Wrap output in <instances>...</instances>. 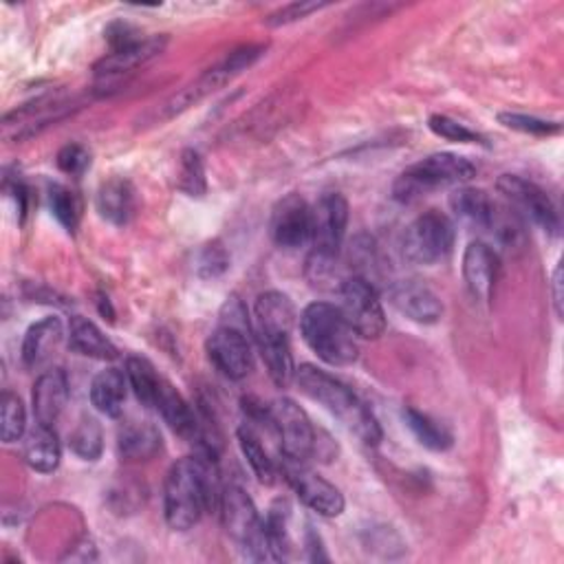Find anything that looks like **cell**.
<instances>
[{
    "instance_id": "6da1fadb",
    "label": "cell",
    "mask_w": 564,
    "mask_h": 564,
    "mask_svg": "<svg viewBox=\"0 0 564 564\" xmlns=\"http://www.w3.org/2000/svg\"><path fill=\"white\" fill-rule=\"evenodd\" d=\"M220 479L216 459L199 455L177 461L166 477L164 485V514L175 531L192 529L205 512L218 509Z\"/></svg>"
},
{
    "instance_id": "7a4b0ae2",
    "label": "cell",
    "mask_w": 564,
    "mask_h": 564,
    "mask_svg": "<svg viewBox=\"0 0 564 564\" xmlns=\"http://www.w3.org/2000/svg\"><path fill=\"white\" fill-rule=\"evenodd\" d=\"M309 399L324 406L333 417L340 419L362 443L377 445L382 441V428L371 408L337 377L328 375L326 371L302 364L296 369L293 380Z\"/></svg>"
},
{
    "instance_id": "3957f363",
    "label": "cell",
    "mask_w": 564,
    "mask_h": 564,
    "mask_svg": "<svg viewBox=\"0 0 564 564\" xmlns=\"http://www.w3.org/2000/svg\"><path fill=\"white\" fill-rule=\"evenodd\" d=\"M300 331L307 347L328 367H351L358 362V335L340 307L311 302L300 315Z\"/></svg>"
},
{
    "instance_id": "277c9868",
    "label": "cell",
    "mask_w": 564,
    "mask_h": 564,
    "mask_svg": "<svg viewBox=\"0 0 564 564\" xmlns=\"http://www.w3.org/2000/svg\"><path fill=\"white\" fill-rule=\"evenodd\" d=\"M220 520L228 536L237 542L239 551L256 562L274 560L267 531H265V520L261 518L254 501L250 494L239 488V485H225L220 492V503H218Z\"/></svg>"
},
{
    "instance_id": "5b68a950",
    "label": "cell",
    "mask_w": 564,
    "mask_h": 564,
    "mask_svg": "<svg viewBox=\"0 0 564 564\" xmlns=\"http://www.w3.org/2000/svg\"><path fill=\"white\" fill-rule=\"evenodd\" d=\"M475 175H477V166L466 157H459L453 153H436L406 168L397 177L393 185V194L397 201L410 203L432 190L447 188V185H461L470 181Z\"/></svg>"
},
{
    "instance_id": "8992f818",
    "label": "cell",
    "mask_w": 564,
    "mask_h": 564,
    "mask_svg": "<svg viewBox=\"0 0 564 564\" xmlns=\"http://www.w3.org/2000/svg\"><path fill=\"white\" fill-rule=\"evenodd\" d=\"M455 223L439 209L423 212L417 216L404 232L401 252L412 265H436L445 261L455 248Z\"/></svg>"
},
{
    "instance_id": "52a82bcc",
    "label": "cell",
    "mask_w": 564,
    "mask_h": 564,
    "mask_svg": "<svg viewBox=\"0 0 564 564\" xmlns=\"http://www.w3.org/2000/svg\"><path fill=\"white\" fill-rule=\"evenodd\" d=\"M272 425L280 441V455L287 461L307 464L315 455L317 430L309 415L289 397L276 399L272 406Z\"/></svg>"
},
{
    "instance_id": "ba28073f",
    "label": "cell",
    "mask_w": 564,
    "mask_h": 564,
    "mask_svg": "<svg viewBox=\"0 0 564 564\" xmlns=\"http://www.w3.org/2000/svg\"><path fill=\"white\" fill-rule=\"evenodd\" d=\"M343 307L347 322L353 326L356 335L364 337V340H377L386 331V313L382 307V300L375 291V287L362 278L353 276L343 280L340 285Z\"/></svg>"
},
{
    "instance_id": "9c48e42d",
    "label": "cell",
    "mask_w": 564,
    "mask_h": 564,
    "mask_svg": "<svg viewBox=\"0 0 564 564\" xmlns=\"http://www.w3.org/2000/svg\"><path fill=\"white\" fill-rule=\"evenodd\" d=\"M349 225V201L337 194L326 192L311 207V245L313 256L337 259L343 248Z\"/></svg>"
},
{
    "instance_id": "30bf717a",
    "label": "cell",
    "mask_w": 564,
    "mask_h": 564,
    "mask_svg": "<svg viewBox=\"0 0 564 564\" xmlns=\"http://www.w3.org/2000/svg\"><path fill=\"white\" fill-rule=\"evenodd\" d=\"M207 358L228 380H245L254 371V353H252V337L230 328L220 326L207 337Z\"/></svg>"
},
{
    "instance_id": "8fae6325",
    "label": "cell",
    "mask_w": 564,
    "mask_h": 564,
    "mask_svg": "<svg viewBox=\"0 0 564 564\" xmlns=\"http://www.w3.org/2000/svg\"><path fill=\"white\" fill-rule=\"evenodd\" d=\"M496 185H499L501 194L512 201V205L518 214L523 212L527 218H531L536 225H540L547 235H551V237L560 235V214H557L553 201L549 199V194L540 185H536L518 175H503Z\"/></svg>"
},
{
    "instance_id": "7c38bea8",
    "label": "cell",
    "mask_w": 564,
    "mask_h": 564,
    "mask_svg": "<svg viewBox=\"0 0 564 564\" xmlns=\"http://www.w3.org/2000/svg\"><path fill=\"white\" fill-rule=\"evenodd\" d=\"M283 472H285L289 485L293 488V492L298 494V499L309 509H313L326 518H335L345 512L347 503H345L343 492L337 490L331 481H326L324 477H320L317 472L307 468V464L285 459Z\"/></svg>"
},
{
    "instance_id": "4fadbf2b",
    "label": "cell",
    "mask_w": 564,
    "mask_h": 564,
    "mask_svg": "<svg viewBox=\"0 0 564 564\" xmlns=\"http://www.w3.org/2000/svg\"><path fill=\"white\" fill-rule=\"evenodd\" d=\"M272 239L283 250H298L311 241V205L300 194H287L276 203Z\"/></svg>"
},
{
    "instance_id": "5bb4252c",
    "label": "cell",
    "mask_w": 564,
    "mask_h": 564,
    "mask_svg": "<svg viewBox=\"0 0 564 564\" xmlns=\"http://www.w3.org/2000/svg\"><path fill=\"white\" fill-rule=\"evenodd\" d=\"M69 112H73L71 101H62L56 97L49 99H38L34 104H27L23 108H16L14 112L5 118V135L12 140H25L36 133H40L45 127L67 118Z\"/></svg>"
},
{
    "instance_id": "9a60e30c",
    "label": "cell",
    "mask_w": 564,
    "mask_h": 564,
    "mask_svg": "<svg viewBox=\"0 0 564 564\" xmlns=\"http://www.w3.org/2000/svg\"><path fill=\"white\" fill-rule=\"evenodd\" d=\"M393 307L417 324H436L443 315L441 298L419 280H399L391 287Z\"/></svg>"
},
{
    "instance_id": "2e32d148",
    "label": "cell",
    "mask_w": 564,
    "mask_h": 564,
    "mask_svg": "<svg viewBox=\"0 0 564 564\" xmlns=\"http://www.w3.org/2000/svg\"><path fill=\"white\" fill-rule=\"evenodd\" d=\"M501 261L499 254L483 241H475L466 248L464 254V278L475 300L490 302L499 280Z\"/></svg>"
},
{
    "instance_id": "e0dca14e",
    "label": "cell",
    "mask_w": 564,
    "mask_h": 564,
    "mask_svg": "<svg viewBox=\"0 0 564 564\" xmlns=\"http://www.w3.org/2000/svg\"><path fill=\"white\" fill-rule=\"evenodd\" d=\"M166 43H168L166 36H151V38H142L140 43H135L131 47L110 51L95 64V69H93L95 77L97 80H116L127 73H133L135 69L155 60L166 49Z\"/></svg>"
},
{
    "instance_id": "ac0fdd59",
    "label": "cell",
    "mask_w": 564,
    "mask_h": 564,
    "mask_svg": "<svg viewBox=\"0 0 564 564\" xmlns=\"http://www.w3.org/2000/svg\"><path fill=\"white\" fill-rule=\"evenodd\" d=\"M296 324V307L280 291H265L254 304V337H289Z\"/></svg>"
},
{
    "instance_id": "d6986e66",
    "label": "cell",
    "mask_w": 564,
    "mask_h": 564,
    "mask_svg": "<svg viewBox=\"0 0 564 564\" xmlns=\"http://www.w3.org/2000/svg\"><path fill=\"white\" fill-rule=\"evenodd\" d=\"M34 415L38 423L56 425L69 401V377L62 369L45 371L34 386Z\"/></svg>"
},
{
    "instance_id": "ffe728a7",
    "label": "cell",
    "mask_w": 564,
    "mask_h": 564,
    "mask_svg": "<svg viewBox=\"0 0 564 564\" xmlns=\"http://www.w3.org/2000/svg\"><path fill=\"white\" fill-rule=\"evenodd\" d=\"M95 205L104 220L112 225H127L135 214V188L122 177L108 179L99 185Z\"/></svg>"
},
{
    "instance_id": "44dd1931",
    "label": "cell",
    "mask_w": 564,
    "mask_h": 564,
    "mask_svg": "<svg viewBox=\"0 0 564 564\" xmlns=\"http://www.w3.org/2000/svg\"><path fill=\"white\" fill-rule=\"evenodd\" d=\"M23 455L32 470H36L40 475L56 472L60 466V459H62V445L58 441L53 425L36 423L25 436Z\"/></svg>"
},
{
    "instance_id": "7402d4cb",
    "label": "cell",
    "mask_w": 564,
    "mask_h": 564,
    "mask_svg": "<svg viewBox=\"0 0 564 564\" xmlns=\"http://www.w3.org/2000/svg\"><path fill=\"white\" fill-rule=\"evenodd\" d=\"M161 449V434L148 421H131L118 434V453L124 461H151Z\"/></svg>"
},
{
    "instance_id": "603a6c76",
    "label": "cell",
    "mask_w": 564,
    "mask_h": 564,
    "mask_svg": "<svg viewBox=\"0 0 564 564\" xmlns=\"http://www.w3.org/2000/svg\"><path fill=\"white\" fill-rule=\"evenodd\" d=\"M129 377L127 371L120 369H106L99 371L91 382V404L97 412L106 417H120L127 399Z\"/></svg>"
},
{
    "instance_id": "cb8c5ba5",
    "label": "cell",
    "mask_w": 564,
    "mask_h": 564,
    "mask_svg": "<svg viewBox=\"0 0 564 564\" xmlns=\"http://www.w3.org/2000/svg\"><path fill=\"white\" fill-rule=\"evenodd\" d=\"M69 347L80 356L95 358V360H116L120 356L118 347L108 340V337L99 331V326L82 315L71 317Z\"/></svg>"
},
{
    "instance_id": "d4e9b609",
    "label": "cell",
    "mask_w": 564,
    "mask_h": 564,
    "mask_svg": "<svg viewBox=\"0 0 564 564\" xmlns=\"http://www.w3.org/2000/svg\"><path fill=\"white\" fill-rule=\"evenodd\" d=\"M449 207H453L457 218L472 225V228L488 230L496 209V201H492V196L485 190L457 188L449 194Z\"/></svg>"
},
{
    "instance_id": "484cf974",
    "label": "cell",
    "mask_w": 564,
    "mask_h": 564,
    "mask_svg": "<svg viewBox=\"0 0 564 564\" xmlns=\"http://www.w3.org/2000/svg\"><path fill=\"white\" fill-rule=\"evenodd\" d=\"M62 322L56 315L43 317L40 322L32 324L29 331L25 333V340H23V362L25 367L34 369L38 367L62 340Z\"/></svg>"
},
{
    "instance_id": "4316f807",
    "label": "cell",
    "mask_w": 564,
    "mask_h": 564,
    "mask_svg": "<svg viewBox=\"0 0 564 564\" xmlns=\"http://www.w3.org/2000/svg\"><path fill=\"white\" fill-rule=\"evenodd\" d=\"M259 351L276 386L287 388L296 380V367L291 356L289 337H256Z\"/></svg>"
},
{
    "instance_id": "83f0119b",
    "label": "cell",
    "mask_w": 564,
    "mask_h": 564,
    "mask_svg": "<svg viewBox=\"0 0 564 564\" xmlns=\"http://www.w3.org/2000/svg\"><path fill=\"white\" fill-rule=\"evenodd\" d=\"M239 436V445H241V453L243 457L248 459L252 472L256 475V479L265 485H274L276 483V477H278V470H276V464L274 459L267 455V449L259 436V432L254 430L252 423H243L237 432Z\"/></svg>"
},
{
    "instance_id": "f1b7e54d",
    "label": "cell",
    "mask_w": 564,
    "mask_h": 564,
    "mask_svg": "<svg viewBox=\"0 0 564 564\" xmlns=\"http://www.w3.org/2000/svg\"><path fill=\"white\" fill-rule=\"evenodd\" d=\"M404 421L417 436V441L423 447L432 449V453H445V449L453 445V434H449V430L417 408H406Z\"/></svg>"
},
{
    "instance_id": "f546056e",
    "label": "cell",
    "mask_w": 564,
    "mask_h": 564,
    "mask_svg": "<svg viewBox=\"0 0 564 564\" xmlns=\"http://www.w3.org/2000/svg\"><path fill=\"white\" fill-rule=\"evenodd\" d=\"M127 377H129V386L133 388V393L142 401V406L155 408L161 386H164V380L155 373V367L144 358H129Z\"/></svg>"
},
{
    "instance_id": "4dcf8cb0",
    "label": "cell",
    "mask_w": 564,
    "mask_h": 564,
    "mask_svg": "<svg viewBox=\"0 0 564 564\" xmlns=\"http://www.w3.org/2000/svg\"><path fill=\"white\" fill-rule=\"evenodd\" d=\"M27 432V412L19 395L5 391L0 397V434L5 443L21 441Z\"/></svg>"
},
{
    "instance_id": "1f68e13d",
    "label": "cell",
    "mask_w": 564,
    "mask_h": 564,
    "mask_svg": "<svg viewBox=\"0 0 564 564\" xmlns=\"http://www.w3.org/2000/svg\"><path fill=\"white\" fill-rule=\"evenodd\" d=\"M71 449L84 461H97L104 449L101 425L93 417H84L71 432Z\"/></svg>"
},
{
    "instance_id": "d6a6232c",
    "label": "cell",
    "mask_w": 564,
    "mask_h": 564,
    "mask_svg": "<svg viewBox=\"0 0 564 564\" xmlns=\"http://www.w3.org/2000/svg\"><path fill=\"white\" fill-rule=\"evenodd\" d=\"M49 205H51V212L53 216L60 220L62 228L67 232H75L77 225H80V218H82V201L80 196L67 188V185H51L49 190Z\"/></svg>"
},
{
    "instance_id": "836d02e7",
    "label": "cell",
    "mask_w": 564,
    "mask_h": 564,
    "mask_svg": "<svg viewBox=\"0 0 564 564\" xmlns=\"http://www.w3.org/2000/svg\"><path fill=\"white\" fill-rule=\"evenodd\" d=\"M179 190L185 192L188 196H203L207 190L205 181V168L203 159L196 151L188 148L181 155V166H179Z\"/></svg>"
},
{
    "instance_id": "e575fe53",
    "label": "cell",
    "mask_w": 564,
    "mask_h": 564,
    "mask_svg": "<svg viewBox=\"0 0 564 564\" xmlns=\"http://www.w3.org/2000/svg\"><path fill=\"white\" fill-rule=\"evenodd\" d=\"M499 122L505 129L518 131L523 135H533V137H551L557 135L562 131L560 122H549V120H540L533 116H523V112H501Z\"/></svg>"
},
{
    "instance_id": "d590c367",
    "label": "cell",
    "mask_w": 564,
    "mask_h": 564,
    "mask_svg": "<svg viewBox=\"0 0 564 564\" xmlns=\"http://www.w3.org/2000/svg\"><path fill=\"white\" fill-rule=\"evenodd\" d=\"M230 267V252L225 250L220 241H212L203 245V250L196 256V274L203 280H214L223 276Z\"/></svg>"
},
{
    "instance_id": "8d00e7d4",
    "label": "cell",
    "mask_w": 564,
    "mask_h": 564,
    "mask_svg": "<svg viewBox=\"0 0 564 564\" xmlns=\"http://www.w3.org/2000/svg\"><path fill=\"white\" fill-rule=\"evenodd\" d=\"M428 127H430V131L436 137H443L447 142H455V144H485V140L477 131L468 129L466 124H461V122H457L453 118H447V116H432L428 120Z\"/></svg>"
},
{
    "instance_id": "74e56055",
    "label": "cell",
    "mask_w": 564,
    "mask_h": 564,
    "mask_svg": "<svg viewBox=\"0 0 564 564\" xmlns=\"http://www.w3.org/2000/svg\"><path fill=\"white\" fill-rule=\"evenodd\" d=\"M220 326H230V328H237L245 335H254V326L250 322V313H248V307L243 304L241 298L232 296L228 298V302L223 304L220 309Z\"/></svg>"
},
{
    "instance_id": "f35d334b",
    "label": "cell",
    "mask_w": 564,
    "mask_h": 564,
    "mask_svg": "<svg viewBox=\"0 0 564 564\" xmlns=\"http://www.w3.org/2000/svg\"><path fill=\"white\" fill-rule=\"evenodd\" d=\"M91 166V155L80 144H67L58 153V168L69 177H82Z\"/></svg>"
},
{
    "instance_id": "ab89813d",
    "label": "cell",
    "mask_w": 564,
    "mask_h": 564,
    "mask_svg": "<svg viewBox=\"0 0 564 564\" xmlns=\"http://www.w3.org/2000/svg\"><path fill=\"white\" fill-rule=\"evenodd\" d=\"M326 3H291L278 12H274L269 19H267V25L272 27H283V25H291L296 21H302L320 10H324Z\"/></svg>"
},
{
    "instance_id": "60d3db41",
    "label": "cell",
    "mask_w": 564,
    "mask_h": 564,
    "mask_svg": "<svg viewBox=\"0 0 564 564\" xmlns=\"http://www.w3.org/2000/svg\"><path fill=\"white\" fill-rule=\"evenodd\" d=\"M106 40H108V45H110V51H118V49H124V47H131V45L140 43L142 36H140V32H137L135 27H131L129 23L118 21V23L108 25V29H106Z\"/></svg>"
},
{
    "instance_id": "b9f144b4",
    "label": "cell",
    "mask_w": 564,
    "mask_h": 564,
    "mask_svg": "<svg viewBox=\"0 0 564 564\" xmlns=\"http://www.w3.org/2000/svg\"><path fill=\"white\" fill-rule=\"evenodd\" d=\"M551 296H553V309H555V313H557V317H562V265H557V267L553 269Z\"/></svg>"
},
{
    "instance_id": "7bdbcfd3",
    "label": "cell",
    "mask_w": 564,
    "mask_h": 564,
    "mask_svg": "<svg viewBox=\"0 0 564 564\" xmlns=\"http://www.w3.org/2000/svg\"><path fill=\"white\" fill-rule=\"evenodd\" d=\"M99 311H101V315H108V320H112V309H110V302H108V298H99Z\"/></svg>"
}]
</instances>
